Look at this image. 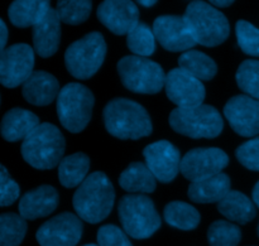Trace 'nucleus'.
Masks as SVG:
<instances>
[{
	"label": "nucleus",
	"mask_w": 259,
	"mask_h": 246,
	"mask_svg": "<svg viewBox=\"0 0 259 246\" xmlns=\"http://www.w3.org/2000/svg\"><path fill=\"white\" fill-rule=\"evenodd\" d=\"M105 129L120 140H138L153 131L148 111L133 100L116 97L106 104L103 113Z\"/></svg>",
	"instance_id": "nucleus-1"
},
{
	"label": "nucleus",
	"mask_w": 259,
	"mask_h": 246,
	"mask_svg": "<svg viewBox=\"0 0 259 246\" xmlns=\"http://www.w3.org/2000/svg\"><path fill=\"white\" fill-rule=\"evenodd\" d=\"M115 201L113 183L103 172H94L77 187L72 199L76 215L89 224H99L110 215Z\"/></svg>",
	"instance_id": "nucleus-2"
},
{
	"label": "nucleus",
	"mask_w": 259,
	"mask_h": 246,
	"mask_svg": "<svg viewBox=\"0 0 259 246\" xmlns=\"http://www.w3.org/2000/svg\"><path fill=\"white\" fill-rule=\"evenodd\" d=\"M65 136L51 123H42L23 140L20 153L30 167L48 171L58 167L65 154Z\"/></svg>",
	"instance_id": "nucleus-3"
},
{
	"label": "nucleus",
	"mask_w": 259,
	"mask_h": 246,
	"mask_svg": "<svg viewBox=\"0 0 259 246\" xmlns=\"http://www.w3.org/2000/svg\"><path fill=\"white\" fill-rule=\"evenodd\" d=\"M185 20L197 44L217 47L224 43L230 34L227 17L206 2H191L184 14Z\"/></svg>",
	"instance_id": "nucleus-4"
},
{
	"label": "nucleus",
	"mask_w": 259,
	"mask_h": 246,
	"mask_svg": "<svg viewBox=\"0 0 259 246\" xmlns=\"http://www.w3.org/2000/svg\"><path fill=\"white\" fill-rule=\"evenodd\" d=\"M169 125L176 133L191 139H214L224 129L222 114L214 106L177 108L169 114Z\"/></svg>",
	"instance_id": "nucleus-5"
},
{
	"label": "nucleus",
	"mask_w": 259,
	"mask_h": 246,
	"mask_svg": "<svg viewBox=\"0 0 259 246\" xmlns=\"http://www.w3.org/2000/svg\"><path fill=\"white\" fill-rule=\"evenodd\" d=\"M118 215L123 230L133 239H148L161 227V217L153 201L144 194L121 197Z\"/></svg>",
	"instance_id": "nucleus-6"
},
{
	"label": "nucleus",
	"mask_w": 259,
	"mask_h": 246,
	"mask_svg": "<svg viewBox=\"0 0 259 246\" xmlns=\"http://www.w3.org/2000/svg\"><path fill=\"white\" fill-rule=\"evenodd\" d=\"M95 97L90 88L71 82L61 88L57 97V116L70 133H81L90 123Z\"/></svg>",
	"instance_id": "nucleus-7"
},
{
	"label": "nucleus",
	"mask_w": 259,
	"mask_h": 246,
	"mask_svg": "<svg viewBox=\"0 0 259 246\" xmlns=\"http://www.w3.org/2000/svg\"><path fill=\"white\" fill-rule=\"evenodd\" d=\"M106 50V42L101 33H89L67 47L65 52L66 68L77 80H89L103 66Z\"/></svg>",
	"instance_id": "nucleus-8"
},
{
	"label": "nucleus",
	"mask_w": 259,
	"mask_h": 246,
	"mask_svg": "<svg viewBox=\"0 0 259 246\" xmlns=\"http://www.w3.org/2000/svg\"><path fill=\"white\" fill-rule=\"evenodd\" d=\"M119 77L126 90L153 95L164 88L166 75L154 61L138 56H125L116 65Z\"/></svg>",
	"instance_id": "nucleus-9"
},
{
	"label": "nucleus",
	"mask_w": 259,
	"mask_h": 246,
	"mask_svg": "<svg viewBox=\"0 0 259 246\" xmlns=\"http://www.w3.org/2000/svg\"><path fill=\"white\" fill-rule=\"evenodd\" d=\"M34 50L25 43H17L0 53V83L15 88L30 77L34 71Z\"/></svg>",
	"instance_id": "nucleus-10"
},
{
	"label": "nucleus",
	"mask_w": 259,
	"mask_h": 246,
	"mask_svg": "<svg viewBox=\"0 0 259 246\" xmlns=\"http://www.w3.org/2000/svg\"><path fill=\"white\" fill-rule=\"evenodd\" d=\"M229 164V157L219 148H196L181 159L180 172L190 182H199L223 173Z\"/></svg>",
	"instance_id": "nucleus-11"
},
{
	"label": "nucleus",
	"mask_w": 259,
	"mask_h": 246,
	"mask_svg": "<svg viewBox=\"0 0 259 246\" xmlns=\"http://www.w3.org/2000/svg\"><path fill=\"white\" fill-rule=\"evenodd\" d=\"M82 221L77 215L62 212L46 221L35 237L40 246H76L82 236Z\"/></svg>",
	"instance_id": "nucleus-12"
},
{
	"label": "nucleus",
	"mask_w": 259,
	"mask_h": 246,
	"mask_svg": "<svg viewBox=\"0 0 259 246\" xmlns=\"http://www.w3.org/2000/svg\"><path fill=\"white\" fill-rule=\"evenodd\" d=\"M164 90L169 101L179 108L202 105L206 96L201 81L180 67L174 68L167 73Z\"/></svg>",
	"instance_id": "nucleus-13"
},
{
	"label": "nucleus",
	"mask_w": 259,
	"mask_h": 246,
	"mask_svg": "<svg viewBox=\"0 0 259 246\" xmlns=\"http://www.w3.org/2000/svg\"><path fill=\"white\" fill-rule=\"evenodd\" d=\"M156 40L169 52H187L197 44L184 17L161 15L153 22Z\"/></svg>",
	"instance_id": "nucleus-14"
},
{
	"label": "nucleus",
	"mask_w": 259,
	"mask_h": 246,
	"mask_svg": "<svg viewBox=\"0 0 259 246\" xmlns=\"http://www.w3.org/2000/svg\"><path fill=\"white\" fill-rule=\"evenodd\" d=\"M224 116L240 136L253 138L259 134V100L247 95L233 96L225 104Z\"/></svg>",
	"instance_id": "nucleus-15"
},
{
	"label": "nucleus",
	"mask_w": 259,
	"mask_h": 246,
	"mask_svg": "<svg viewBox=\"0 0 259 246\" xmlns=\"http://www.w3.org/2000/svg\"><path fill=\"white\" fill-rule=\"evenodd\" d=\"M146 164L157 181L169 183L180 173L181 154L172 143L158 140L149 144L143 151Z\"/></svg>",
	"instance_id": "nucleus-16"
},
{
	"label": "nucleus",
	"mask_w": 259,
	"mask_h": 246,
	"mask_svg": "<svg viewBox=\"0 0 259 246\" xmlns=\"http://www.w3.org/2000/svg\"><path fill=\"white\" fill-rule=\"evenodd\" d=\"M98 19L116 35H128L139 23V10L129 0H106L98 8Z\"/></svg>",
	"instance_id": "nucleus-17"
},
{
	"label": "nucleus",
	"mask_w": 259,
	"mask_h": 246,
	"mask_svg": "<svg viewBox=\"0 0 259 246\" xmlns=\"http://www.w3.org/2000/svg\"><path fill=\"white\" fill-rule=\"evenodd\" d=\"M60 204L57 189L48 184L35 187L19 200V215L24 220H37L50 216Z\"/></svg>",
	"instance_id": "nucleus-18"
},
{
	"label": "nucleus",
	"mask_w": 259,
	"mask_h": 246,
	"mask_svg": "<svg viewBox=\"0 0 259 246\" xmlns=\"http://www.w3.org/2000/svg\"><path fill=\"white\" fill-rule=\"evenodd\" d=\"M33 50L39 57L50 58L58 51L61 42V20L51 8L39 23L32 28Z\"/></svg>",
	"instance_id": "nucleus-19"
},
{
	"label": "nucleus",
	"mask_w": 259,
	"mask_h": 246,
	"mask_svg": "<svg viewBox=\"0 0 259 246\" xmlns=\"http://www.w3.org/2000/svg\"><path fill=\"white\" fill-rule=\"evenodd\" d=\"M60 91L57 78L46 71H34L22 86L23 97L34 106L50 105L57 100Z\"/></svg>",
	"instance_id": "nucleus-20"
},
{
	"label": "nucleus",
	"mask_w": 259,
	"mask_h": 246,
	"mask_svg": "<svg viewBox=\"0 0 259 246\" xmlns=\"http://www.w3.org/2000/svg\"><path fill=\"white\" fill-rule=\"evenodd\" d=\"M39 119L34 113L22 108L10 109L0 121V134L9 143L24 140L37 126Z\"/></svg>",
	"instance_id": "nucleus-21"
},
{
	"label": "nucleus",
	"mask_w": 259,
	"mask_h": 246,
	"mask_svg": "<svg viewBox=\"0 0 259 246\" xmlns=\"http://www.w3.org/2000/svg\"><path fill=\"white\" fill-rule=\"evenodd\" d=\"M232 182L228 174L220 173L204 181L192 182L187 196L196 204H219L232 189Z\"/></svg>",
	"instance_id": "nucleus-22"
},
{
	"label": "nucleus",
	"mask_w": 259,
	"mask_h": 246,
	"mask_svg": "<svg viewBox=\"0 0 259 246\" xmlns=\"http://www.w3.org/2000/svg\"><path fill=\"white\" fill-rule=\"evenodd\" d=\"M50 9L47 0H15L8 9V17L17 28H33Z\"/></svg>",
	"instance_id": "nucleus-23"
},
{
	"label": "nucleus",
	"mask_w": 259,
	"mask_h": 246,
	"mask_svg": "<svg viewBox=\"0 0 259 246\" xmlns=\"http://www.w3.org/2000/svg\"><path fill=\"white\" fill-rule=\"evenodd\" d=\"M157 179L146 163L133 162L129 164L119 177V184L129 193H152L156 191Z\"/></svg>",
	"instance_id": "nucleus-24"
},
{
	"label": "nucleus",
	"mask_w": 259,
	"mask_h": 246,
	"mask_svg": "<svg viewBox=\"0 0 259 246\" xmlns=\"http://www.w3.org/2000/svg\"><path fill=\"white\" fill-rule=\"evenodd\" d=\"M218 211L228 220L239 225L248 224L257 215L254 202L242 192L233 189L218 204Z\"/></svg>",
	"instance_id": "nucleus-25"
},
{
	"label": "nucleus",
	"mask_w": 259,
	"mask_h": 246,
	"mask_svg": "<svg viewBox=\"0 0 259 246\" xmlns=\"http://www.w3.org/2000/svg\"><path fill=\"white\" fill-rule=\"evenodd\" d=\"M89 171L90 158L85 153H73L58 164V179L66 188H75L88 178Z\"/></svg>",
	"instance_id": "nucleus-26"
},
{
	"label": "nucleus",
	"mask_w": 259,
	"mask_h": 246,
	"mask_svg": "<svg viewBox=\"0 0 259 246\" xmlns=\"http://www.w3.org/2000/svg\"><path fill=\"white\" fill-rule=\"evenodd\" d=\"M179 66L200 81H210L218 72V66L211 57L204 52L190 50L179 58Z\"/></svg>",
	"instance_id": "nucleus-27"
},
{
	"label": "nucleus",
	"mask_w": 259,
	"mask_h": 246,
	"mask_svg": "<svg viewBox=\"0 0 259 246\" xmlns=\"http://www.w3.org/2000/svg\"><path fill=\"white\" fill-rule=\"evenodd\" d=\"M163 217L169 226L175 229L190 231L195 230L200 224L199 211L190 204L184 201H172L164 207Z\"/></svg>",
	"instance_id": "nucleus-28"
},
{
	"label": "nucleus",
	"mask_w": 259,
	"mask_h": 246,
	"mask_svg": "<svg viewBox=\"0 0 259 246\" xmlns=\"http://www.w3.org/2000/svg\"><path fill=\"white\" fill-rule=\"evenodd\" d=\"M27 234V220L14 212L0 214V246H19Z\"/></svg>",
	"instance_id": "nucleus-29"
},
{
	"label": "nucleus",
	"mask_w": 259,
	"mask_h": 246,
	"mask_svg": "<svg viewBox=\"0 0 259 246\" xmlns=\"http://www.w3.org/2000/svg\"><path fill=\"white\" fill-rule=\"evenodd\" d=\"M126 45L138 57H149L156 51V37L153 30L144 23L139 22L126 35Z\"/></svg>",
	"instance_id": "nucleus-30"
},
{
	"label": "nucleus",
	"mask_w": 259,
	"mask_h": 246,
	"mask_svg": "<svg viewBox=\"0 0 259 246\" xmlns=\"http://www.w3.org/2000/svg\"><path fill=\"white\" fill-rule=\"evenodd\" d=\"M93 3L89 0H61L57 3L58 18L61 22L70 25L82 24L91 14Z\"/></svg>",
	"instance_id": "nucleus-31"
},
{
	"label": "nucleus",
	"mask_w": 259,
	"mask_h": 246,
	"mask_svg": "<svg viewBox=\"0 0 259 246\" xmlns=\"http://www.w3.org/2000/svg\"><path fill=\"white\" fill-rule=\"evenodd\" d=\"M210 246H238L242 240L239 226L224 220L212 222L207 231Z\"/></svg>",
	"instance_id": "nucleus-32"
},
{
	"label": "nucleus",
	"mask_w": 259,
	"mask_h": 246,
	"mask_svg": "<svg viewBox=\"0 0 259 246\" xmlns=\"http://www.w3.org/2000/svg\"><path fill=\"white\" fill-rule=\"evenodd\" d=\"M237 83L247 96L259 100V61L245 60L238 67Z\"/></svg>",
	"instance_id": "nucleus-33"
},
{
	"label": "nucleus",
	"mask_w": 259,
	"mask_h": 246,
	"mask_svg": "<svg viewBox=\"0 0 259 246\" xmlns=\"http://www.w3.org/2000/svg\"><path fill=\"white\" fill-rule=\"evenodd\" d=\"M235 34L238 44L245 55L259 57V29L257 27L247 20H238Z\"/></svg>",
	"instance_id": "nucleus-34"
},
{
	"label": "nucleus",
	"mask_w": 259,
	"mask_h": 246,
	"mask_svg": "<svg viewBox=\"0 0 259 246\" xmlns=\"http://www.w3.org/2000/svg\"><path fill=\"white\" fill-rule=\"evenodd\" d=\"M238 162L249 171L259 172V136L249 139L235 151Z\"/></svg>",
	"instance_id": "nucleus-35"
},
{
	"label": "nucleus",
	"mask_w": 259,
	"mask_h": 246,
	"mask_svg": "<svg viewBox=\"0 0 259 246\" xmlns=\"http://www.w3.org/2000/svg\"><path fill=\"white\" fill-rule=\"evenodd\" d=\"M20 194V187L4 166L0 164V207L12 206Z\"/></svg>",
	"instance_id": "nucleus-36"
},
{
	"label": "nucleus",
	"mask_w": 259,
	"mask_h": 246,
	"mask_svg": "<svg viewBox=\"0 0 259 246\" xmlns=\"http://www.w3.org/2000/svg\"><path fill=\"white\" fill-rule=\"evenodd\" d=\"M99 246H133L128 235L115 225H104L98 231Z\"/></svg>",
	"instance_id": "nucleus-37"
},
{
	"label": "nucleus",
	"mask_w": 259,
	"mask_h": 246,
	"mask_svg": "<svg viewBox=\"0 0 259 246\" xmlns=\"http://www.w3.org/2000/svg\"><path fill=\"white\" fill-rule=\"evenodd\" d=\"M8 35H9V33H8L7 24H5L4 20L0 18V53L7 48L5 45H7L8 42Z\"/></svg>",
	"instance_id": "nucleus-38"
},
{
	"label": "nucleus",
	"mask_w": 259,
	"mask_h": 246,
	"mask_svg": "<svg viewBox=\"0 0 259 246\" xmlns=\"http://www.w3.org/2000/svg\"><path fill=\"white\" fill-rule=\"evenodd\" d=\"M210 4L217 8H228L234 4V2L233 0H211Z\"/></svg>",
	"instance_id": "nucleus-39"
},
{
	"label": "nucleus",
	"mask_w": 259,
	"mask_h": 246,
	"mask_svg": "<svg viewBox=\"0 0 259 246\" xmlns=\"http://www.w3.org/2000/svg\"><path fill=\"white\" fill-rule=\"evenodd\" d=\"M252 197H253V202L257 205V207H259V181L255 183L254 188H253Z\"/></svg>",
	"instance_id": "nucleus-40"
},
{
	"label": "nucleus",
	"mask_w": 259,
	"mask_h": 246,
	"mask_svg": "<svg viewBox=\"0 0 259 246\" xmlns=\"http://www.w3.org/2000/svg\"><path fill=\"white\" fill-rule=\"evenodd\" d=\"M139 4L143 5V7L151 8V7H153V5H156L157 2L156 0H141V2H139Z\"/></svg>",
	"instance_id": "nucleus-41"
},
{
	"label": "nucleus",
	"mask_w": 259,
	"mask_h": 246,
	"mask_svg": "<svg viewBox=\"0 0 259 246\" xmlns=\"http://www.w3.org/2000/svg\"><path fill=\"white\" fill-rule=\"evenodd\" d=\"M83 246H99V245H95V244H88V245H83Z\"/></svg>",
	"instance_id": "nucleus-42"
},
{
	"label": "nucleus",
	"mask_w": 259,
	"mask_h": 246,
	"mask_svg": "<svg viewBox=\"0 0 259 246\" xmlns=\"http://www.w3.org/2000/svg\"><path fill=\"white\" fill-rule=\"evenodd\" d=\"M258 236H259V225H258Z\"/></svg>",
	"instance_id": "nucleus-43"
},
{
	"label": "nucleus",
	"mask_w": 259,
	"mask_h": 246,
	"mask_svg": "<svg viewBox=\"0 0 259 246\" xmlns=\"http://www.w3.org/2000/svg\"><path fill=\"white\" fill-rule=\"evenodd\" d=\"M0 103H2V99H0Z\"/></svg>",
	"instance_id": "nucleus-44"
}]
</instances>
